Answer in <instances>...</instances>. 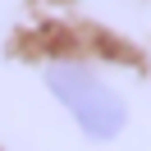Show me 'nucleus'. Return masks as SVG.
<instances>
[{"mask_svg": "<svg viewBox=\"0 0 151 151\" xmlns=\"http://www.w3.org/2000/svg\"><path fill=\"white\" fill-rule=\"evenodd\" d=\"M46 87L55 92V101L83 124L87 137H114L128 119V105L105 78H96L92 69L73 64V60H55L46 64Z\"/></svg>", "mask_w": 151, "mask_h": 151, "instance_id": "obj_1", "label": "nucleus"}]
</instances>
